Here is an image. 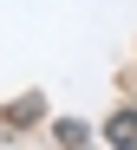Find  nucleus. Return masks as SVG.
<instances>
[{"instance_id":"obj_1","label":"nucleus","mask_w":137,"mask_h":150,"mask_svg":"<svg viewBox=\"0 0 137 150\" xmlns=\"http://www.w3.org/2000/svg\"><path fill=\"white\" fill-rule=\"evenodd\" d=\"M111 137H118V144H137V117H118V124H111Z\"/></svg>"}]
</instances>
